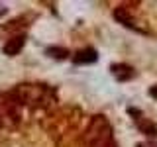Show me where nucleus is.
<instances>
[{
	"label": "nucleus",
	"instance_id": "obj_1",
	"mask_svg": "<svg viewBox=\"0 0 157 147\" xmlns=\"http://www.w3.org/2000/svg\"><path fill=\"white\" fill-rule=\"evenodd\" d=\"M114 143L112 126L106 116H94L85 131V145L86 147H110Z\"/></svg>",
	"mask_w": 157,
	"mask_h": 147
},
{
	"label": "nucleus",
	"instance_id": "obj_2",
	"mask_svg": "<svg viewBox=\"0 0 157 147\" xmlns=\"http://www.w3.org/2000/svg\"><path fill=\"white\" fill-rule=\"evenodd\" d=\"M16 98L20 100V104L45 106L53 100V92L45 85H22L16 90Z\"/></svg>",
	"mask_w": 157,
	"mask_h": 147
},
{
	"label": "nucleus",
	"instance_id": "obj_3",
	"mask_svg": "<svg viewBox=\"0 0 157 147\" xmlns=\"http://www.w3.org/2000/svg\"><path fill=\"white\" fill-rule=\"evenodd\" d=\"M98 59L96 55V51L92 47H85V49H81V51H77L75 55H73V63L75 65H88V63H94Z\"/></svg>",
	"mask_w": 157,
	"mask_h": 147
},
{
	"label": "nucleus",
	"instance_id": "obj_4",
	"mask_svg": "<svg viewBox=\"0 0 157 147\" xmlns=\"http://www.w3.org/2000/svg\"><path fill=\"white\" fill-rule=\"evenodd\" d=\"M24 43H26V36H16V37L8 39V41L4 43L2 51L6 53V55H10V57H12V55H18V53L22 51Z\"/></svg>",
	"mask_w": 157,
	"mask_h": 147
},
{
	"label": "nucleus",
	"instance_id": "obj_5",
	"mask_svg": "<svg viewBox=\"0 0 157 147\" xmlns=\"http://www.w3.org/2000/svg\"><path fill=\"white\" fill-rule=\"evenodd\" d=\"M112 73L118 81H130L134 77V69L128 65H112Z\"/></svg>",
	"mask_w": 157,
	"mask_h": 147
},
{
	"label": "nucleus",
	"instance_id": "obj_6",
	"mask_svg": "<svg viewBox=\"0 0 157 147\" xmlns=\"http://www.w3.org/2000/svg\"><path fill=\"white\" fill-rule=\"evenodd\" d=\"M137 127H140L145 135H155L157 134V127L151 124V122H147V120H140V118H137Z\"/></svg>",
	"mask_w": 157,
	"mask_h": 147
},
{
	"label": "nucleus",
	"instance_id": "obj_7",
	"mask_svg": "<svg viewBox=\"0 0 157 147\" xmlns=\"http://www.w3.org/2000/svg\"><path fill=\"white\" fill-rule=\"evenodd\" d=\"M114 18L118 20V22H122V24H124V26H128V28H132V29H136V26H134V22H132V18L130 16H128V14L124 12V10H116V12H114Z\"/></svg>",
	"mask_w": 157,
	"mask_h": 147
},
{
	"label": "nucleus",
	"instance_id": "obj_8",
	"mask_svg": "<svg viewBox=\"0 0 157 147\" xmlns=\"http://www.w3.org/2000/svg\"><path fill=\"white\" fill-rule=\"evenodd\" d=\"M47 55L53 57V59H67L69 51H67L65 47H49L47 49Z\"/></svg>",
	"mask_w": 157,
	"mask_h": 147
},
{
	"label": "nucleus",
	"instance_id": "obj_9",
	"mask_svg": "<svg viewBox=\"0 0 157 147\" xmlns=\"http://www.w3.org/2000/svg\"><path fill=\"white\" fill-rule=\"evenodd\" d=\"M137 147H157V145L151 143V141H141V143H137Z\"/></svg>",
	"mask_w": 157,
	"mask_h": 147
},
{
	"label": "nucleus",
	"instance_id": "obj_10",
	"mask_svg": "<svg viewBox=\"0 0 157 147\" xmlns=\"http://www.w3.org/2000/svg\"><path fill=\"white\" fill-rule=\"evenodd\" d=\"M2 14H4V10H0V16H2Z\"/></svg>",
	"mask_w": 157,
	"mask_h": 147
},
{
	"label": "nucleus",
	"instance_id": "obj_11",
	"mask_svg": "<svg viewBox=\"0 0 157 147\" xmlns=\"http://www.w3.org/2000/svg\"><path fill=\"white\" fill-rule=\"evenodd\" d=\"M110 147H116V145H114V143H112V145H110Z\"/></svg>",
	"mask_w": 157,
	"mask_h": 147
}]
</instances>
